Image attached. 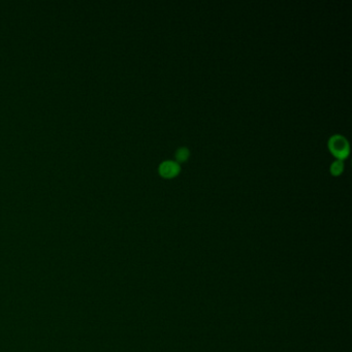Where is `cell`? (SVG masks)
Listing matches in <instances>:
<instances>
[{
	"mask_svg": "<svg viewBox=\"0 0 352 352\" xmlns=\"http://www.w3.org/2000/svg\"><path fill=\"white\" fill-rule=\"evenodd\" d=\"M180 165L178 162L173 160H167L160 164L159 174L167 179H172L180 173Z\"/></svg>",
	"mask_w": 352,
	"mask_h": 352,
	"instance_id": "obj_2",
	"label": "cell"
},
{
	"mask_svg": "<svg viewBox=\"0 0 352 352\" xmlns=\"http://www.w3.org/2000/svg\"><path fill=\"white\" fill-rule=\"evenodd\" d=\"M328 148L339 160L345 159L349 154V144L342 135H334L328 140Z\"/></svg>",
	"mask_w": 352,
	"mask_h": 352,
	"instance_id": "obj_1",
	"label": "cell"
},
{
	"mask_svg": "<svg viewBox=\"0 0 352 352\" xmlns=\"http://www.w3.org/2000/svg\"><path fill=\"white\" fill-rule=\"evenodd\" d=\"M344 170V163L342 160H336L335 162L332 163L330 165V173H332L334 176H339L342 174Z\"/></svg>",
	"mask_w": 352,
	"mask_h": 352,
	"instance_id": "obj_3",
	"label": "cell"
},
{
	"mask_svg": "<svg viewBox=\"0 0 352 352\" xmlns=\"http://www.w3.org/2000/svg\"><path fill=\"white\" fill-rule=\"evenodd\" d=\"M189 150L187 148H180L176 152V159L179 162H184L189 158Z\"/></svg>",
	"mask_w": 352,
	"mask_h": 352,
	"instance_id": "obj_4",
	"label": "cell"
}]
</instances>
